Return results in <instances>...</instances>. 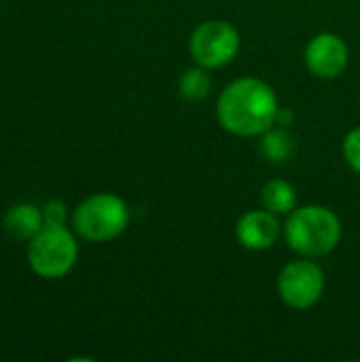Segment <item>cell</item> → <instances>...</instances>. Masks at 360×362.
I'll list each match as a JSON object with an SVG mask.
<instances>
[{
  "label": "cell",
  "mask_w": 360,
  "mask_h": 362,
  "mask_svg": "<svg viewBox=\"0 0 360 362\" xmlns=\"http://www.w3.org/2000/svg\"><path fill=\"white\" fill-rule=\"evenodd\" d=\"M278 98L274 89L255 76H244L225 87L216 104V117L223 129L236 136H261L276 125Z\"/></svg>",
  "instance_id": "obj_1"
},
{
  "label": "cell",
  "mask_w": 360,
  "mask_h": 362,
  "mask_svg": "<svg viewBox=\"0 0 360 362\" xmlns=\"http://www.w3.org/2000/svg\"><path fill=\"white\" fill-rule=\"evenodd\" d=\"M284 238L297 255L323 257L337 248L342 223L337 214L325 206L295 208L284 225Z\"/></svg>",
  "instance_id": "obj_2"
},
{
  "label": "cell",
  "mask_w": 360,
  "mask_h": 362,
  "mask_svg": "<svg viewBox=\"0 0 360 362\" xmlns=\"http://www.w3.org/2000/svg\"><path fill=\"white\" fill-rule=\"evenodd\" d=\"M127 223L129 208L112 193L91 195L74 212V229L91 242H106L121 235Z\"/></svg>",
  "instance_id": "obj_3"
},
{
  "label": "cell",
  "mask_w": 360,
  "mask_h": 362,
  "mask_svg": "<svg viewBox=\"0 0 360 362\" xmlns=\"http://www.w3.org/2000/svg\"><path fill=\"white\" fill-rule=\"evenodd\" d=\"M28 257L38 276L62 278L76 261V242L64 225H47L32 238Z\"/></svg>",
  "instance_id": "obj_4"
},
{
  "label": "cell",
  "mask_w": 360,
  "mask_h": 362,
  "mask_svg": "<svg viewBox=\"0 0 360 362\" xmlns=\"http://www.w3.org/2000/svg\"><path fill=\"white\" fill-rule=\"evenodd\" d=\"M189 51L197 66L210 70L227 66L240 51L238 30L223 19H210L195 28L189 40Z\"/></svg>",
  "instance_id": "obj_5"
},
{
  "label": "cell",
  "mask_w": 360,
  "mask_h": 362,
  "mask_svg": "<svg viewBox=\"0 0 360 362\" xmlns=\"http://www.w3.org/2000/svg\"><path fill=\"white\" fill-rule=\"evenodd\" d=\"M278 293L289 308L310 310L320 301L325 293V274L316 263L308 259L291 261L278 276Z\"/></svg>",
  "instance_id": "obj_6"
},
{
  "label": "cell",
  "mask_w": 360,
  "mask_h": 362,
  "mask_svg": "<svg viewBox=\"0 0 360 362\" xmlns=\"http://www.w3.org/2000/svg\"><path fill=\"white\" fill-rule=\"evenodd\" d=\"M348 45L333 32L316 34L306 49V64L318 78H337L348 66Z\"/></svg>",
  "instance_id": "obj_7"
},
{
  "label": "cell",
  "mask_w": 360,
  "mask_h": 362,
  "mask_svg": "<svg viewBox=\"0 0 360 362\" xmlns=\"http://www.w3.org/2000/svg\"><path fill=\"white\" fill-rule=\"evenodd\" d=\"M236 238L248 250H267L280 238V223L269 210H250L238 221Z\"/></svg>",
  "instance_id": "obj_8"
},
{
  "label": "cell",
  "mask_w": 360,
  "mask_h": 362,
  "mask_svg": "<svg viewBox=\"0 0 360 362\" xmlns=\"http://www.w3.org/2000/svg\"><path fill=\"white\" fill-rule=\"evenodd\" d=\"M4 227L13 238L28 240L42 229V214L34 206H15L6 212Z\"/></svg>",
  "instance_id": "obj_9"
},
{
  "label": "cell",
  "mask_w": 360,
  "mask_h": 362,
  "mask_svg": "<svg viewBox=\"0 0 360 362\" xmlns=\"http://www.w3.org/2000/svg\"><path fill=\"white\" fill-rule=\"evenodd\" d=\"M261 202H263L265 210H269L274 214H291L297 206V193L291 182L276 178L263 187Z\"/></svg>",
  "instance_id": "obj_10"
},
{
  "label": "cell",
  "mask_w": 360,
  "mask_h": 362,
  "mask_svg": "<svg viewBox=\"0 0 360 362\" xmlns=\"http://www.w3.org/2000/svg\"><path fill=\"white\" fill-rule=\"evenodd\" d=\"M295 151V140L284 127H269L261 134V153L272 163L286 161Z\"/></svg>",
  "instance_id": "obj_11"
},
{
  "label": "cell",
  "mask_w": 360,
  "mask_h": 362,
  "mask_svg": "<svg viewBox=\"0 0 360 362\" xmlns=\"http://www.w3.org/2000/svg\"><path fill=\"white\" fill-rule=\"evenodd\" d=\"M212 89V81L206 72V68H189L182 72L180 81H178V91L180 98L187 102H199L204 100Z\"/></svg>",
  "instance_id": "obj_12"
},
{
  "label": "cell",
  "mask_w": 360,
  "mask_h": 362,
  "mask_svg": "<svg viewBox=\"0 0 360 362\" xmlns=\"http://www.w3.org/2000/svg\"><path fill=\"white\" fill-rule=\"evenodd\" d=\"M344 157L348 165L360 174V127L352 129L344 140Z\"/></svg>",
  "instance_id": "obj_13"
},
{
  "label": "cell",
  "mask_w": 360,
  "mask_h": 362,
  "mask_svg": "<svg viewBox=\"0 0 360 362\" xmlns=\"http://www.w3.org/2000/svg\"><path fill=\"white\" fill-rule=\"evenodd\" d=\"M66 221V206L62 202H49L45 206V223L47 225H64Z\"/></svg>",
  "instance_id": "obj_14"
}]
</instances>
